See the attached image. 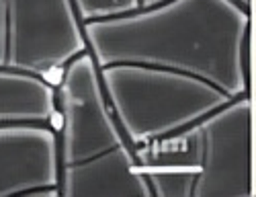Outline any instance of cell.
<instances>
[{
  "instance_id": "ba28073f",
  "label": "cell",
  "mask_w": 256,
  "mask_h": 197,
  "mask_svg": "<svg viewBox=\"0 0 256 197\" xmlns=\"http://www.w3.org/2000/svg\"><path fill=\"white\" fill-rule=\"evenodd\" d=\"M82 21L106 19L138 9V0H72Z\"/></svg>"
},
{
  "instance_id": "6da1fadb",
  "label": "cell",
  "mask_w": 256,
  "mask_h": 197,
  "mask_svg": "<svg viewBox=\"0 0 256 197\" xmlns=\"http://www.w3.org/2000/svg\"><path fill=\"white\" fill-rule=\"evenodd\" d=\"M254 13L234 0H168L106 19L84 21L94 62L146 64L201 78L230 95H244L240 43Z\"/></svg>"
},
{
  "instance_id": "7a4b0ae2",
  "label": "cell",
  "mask_w": 256,
  "mask_h": 197,
  "mask_svg": "<svg viewBox=\"0 0 256 197\" xmlns=\"http://www.w3.org/2000/svg\"><path fill=\"white\" fill-rule=\"evenodd\" d=\"M54 109L60 197H150L88 50L64 66L54 84Z\"/></svg>"
},
{
  "instance_id": "3957f363",
  "label": "cell",
  "mask_w": 256,
  "mask_h": 197,
  "mask_svg": "<svg viewBox=\"0 0 256 197\" xmlns=\"http://www.w3.org/2000/svg\"><path fill=\"white\" fill-rule=\"evenodd\" d=\"M98 70L109 111L136 156L236 97L201 78L146 64H111Z\"/></svg>"
},
{
  "instance_id": "277c9868",
  "label": "cell",
  "mask_w": 256,
  "mask_h": 197,
  "mask_svg": "<svg viewBox=\"0 0 256 197\" xmlns=\"http://www.w3.org/2000/svg\"><path fill=\"white\" fill-rule=\"evenodd\" d=\"M254 115V99L236 95L178 134L190 150L193 197H256Z\"/></svg>"
},
{
  "instance_id": "9c48e42d",
  "label": "cell",
  "mask_w": 256,
  "mask_h": 197,
  "mask_svg": "<svg viewBox=\"0 0 256 197\" xmlns=\"http://www.w3.org/2000/svg\"><path fill=\"white\" fill-rule=\"evenodd\" d=\"M4 50H6V35H4V3L0 0V68L4 66Z\"/></svg>"
},
{
  "instance_id": "5b68a950",
  "label": "cell",
  "mask_w": 256,
  "mask_h": 197,
  "mask_svg": "<svg viewBox=\"0 0 256 197\" xmlns=\"http://www.w3.org/2000/svg\"><path fill=\"white\" fill-rule=\"evenodd\" d=\"M4 66L56 84L72 58L86 52L84 21L72 0H2Z\"/></svg>"
},
{
  "instance_id": "8fae6325",
  "label": "cell",
  "mask_w": 256,
  "mask_h": 197,
  "mask_svg": "<svg viewBox=\"0 0 256 197\" xmlns=\"http://www.w3.org/2000/svg\"><path fill=\"white\" fill-rule=\"evenodd\" d=\"M240 9H244L246 13H254V0H234Z\"/></svg>"
},
{
  "instance_id": "30bf717a",
  "label": "cell",
  "mask_w": 256,
  "mask_h": 197,
  "mask_svg": "<svg viewBox=\"0 0 256 197\" xmlns=\"http://www.w3.org/2000/svg\"><path fill=\"white\" fill-rule=\"evenodd\" d=\"M162 3H168V0H138V9H150V7H156Z\"/></svg>"
},
{
  "instance_id": "8992f818",
  "label": "cell",
  "mask_w": 256,
  "mask_h": 197,
  "mask_svg": "<svg viewBox=\"0 0 256 197\" xmlns=\"http://www.w3.org/2000/svg\"><path fill=\"white\" fill-rule=\"evenodd\" d=\"M60 197L56 125L0 123V197Z\"/></svg>"
},
{
  "instance_id": "52a82bcc",
  "label": "cell",
  "mask_w": 256,
  "mask_h": 197,
  "mask_svg": "<svg viewBox=\"0 0 256 197\" xmlns=\"http://www.w3.org/2000/svg\"><path fill=\"white\" fill-rule=\"evenodd\" d=\"M14 121L56 125L54 84L33 74L0 68V123Z\"/></svg>"
}]
</instances>
